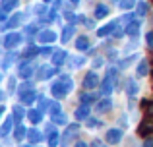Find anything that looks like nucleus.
<instances>
[{
  "mask_svg": "<svg viewBox=\"0 0 153 147\" xmlns=\"http://www.w3.org/2000/svg\"><path fill=\"white\" fill-rule=\"evenodd\" d=\"M72 87H74V83H72L70 75H60L58 81L52 85V95H54L56 99H62L64 95H68L72 91Z\"/></svg>",
  "mask_w": 153,
  "mask_h": 147,
  "instance_id": "nucleus-1",
  "label": "nucleus"
},
{
  "mask_svg": "<svg viewBox=\"0 0 153 147\" xmlns=\"http://www.w3.org/2000/svg\"><path fill=\"white\" fill-rule=\"evenodd\" d=\"M78 132H79V126L78 124H68L66 130L62 132V136H60V145H62V147L72 145L76 140H78Z\"/></svg>",
  "mask_w": 153,
  "mask_h": 147,
  "instance_id": "nucleus-2",
  "label": "nucleus"
},
{
  "mask_svg": "<svg viewBox=\"0 0 153 147\" xmlns=\"http://www.w3.org/2000/svg\"><path fill=\"white\" fill-rule=\"evenodd\" d=\"M56 74V68H54V64H45V66H41L39 68V72H37V79L39 81H45V79H49V78H52V75Z\"/></svg>",
  "mask_w": 153,
  "mask_h": 147,
  "instance_id": "nucleus-3",
  "label": "nucleus"
},
{
  "mask_svg": "<svg viewBox=\"0 0 153 147\" xmlns=\"http://www.w3.org/2000/svg\"><path fill=\"white\" fill-rule=\"evenodd\" d=\"M19 43H22V35H19V33H8L6 37H4V47L10 49V50L16 49Z\"/></svg>",
  "mask_w": 153,
  "mask_h": 147,
  "instance_id": "nucleus-4",
  "label": "nucleus"
},
{
  "mask_svg": "<svg viewBox=\"0 0 153 147\" xmlns=\"http://www.w3.org/2000/svg\"><path fill=\"white\" fill-rule=\"evenodd\" d=\"M99 85V75L95 72H87L85 78H83V87L85 89H95Z\"/></svg>",
  "mask_w": 153,
  "mask_h": 147,
  "instance_id": "nucleus-5",
  "label": "nucleus"
},
{
  "mask_svg": "<svg viewBox=\"0 0 153 147\" xmlns=\"http://www.w3.org/2000/svg\"><path fill=\"white\" fill-rule=\"evenodd\" d=\"M39 41L45 43V45H51V43L56 41V33H54V31H51V29H43L41 33H39Z\"/></svg>",
  "mask_w": 153,
  "mask_h": 147,
  "instance_id": "nucleus-6",
  "label": "nucleus"
},
{
  "mask_svg": "<svg viewBox=\"0 0 153 147\" xmlns=\"http://www.w3.org/2000/svg\"><path fill=\"white\" fill-rule=\"evenodd\" d=\"M138 134L143 137H147L149 134H153V120H143L142 124L138 126Z\"/></svg>",
  "mask_w": 153,
  "mask_h": 147,
  "instance_id": "nucleus-7",
  "label": "nucleus"
},
{
  "mask_svg": "<svg viewBox=\"0 0 153 147\" xmlns=\"http://www.w3.org/2000/svg\"><path fill=\"white\" fill-rule=\"evenodd\" d=\"M33 64L31 62H25V64H22L19 66V70H18V75L19 78H23V79H27V78H31L33 75Z\"/></svg>",
  "mask_w": 153,
  "mask_h": 147,
  "instance_id": "nucleus-8",
  "label": "nucleus"
},
{
  "mask_svg": "<svg viewBox=\"0 0 153 147\" xmlns=\"http://www.w3.org/2000/svg\"><path fill=\"white\" fill-rule=\"evenodd\" d=\"M122 140V130H118V128H112V130H108L107 132V141L108 143H118V141Z\"/></svg>",
  "mask_w": 153,
  "mask_h": 147,
  "instance_id": "nucleus-9",
  "label": "nucleus"
},
{
  "mask_svg": "<svg viewBox=\"0 0 153 147\" xmlns=\"http://www.w3.org/2000/svg\"><path fill=\"white\" fill-rule=\"evenodd\" d=\"M140 29H142V21H134L132 19L130 23H128L126 27H124V31H126V35H130V37H134V35L140 33Z\"/></svg>",
  "mask_w": 153,
  "mask_h": 147,
  "instance_id": "nucleus-10",
  "label": "nucleus"
},
{
  "mask_svg": "<svg viewBox=\"0 0 153 147\" xmlns=\"http://www.w3.org/2000/svg\"><path fill=\"white\" fill-rule=\"evenodd\" d=\"M66 58H68L66 50H54V52H52V64L54 66H62L64 62H66Z\"/></svg>",
  "mask_w": 153,
  "mask_h": 147,
  "instance_id": "nucleus-11",
  "label": "nucleus"
},
{
  "mask_svg": "<svg viewBox=\"0 0 153 147\" xmlns=\"http://www.w3.org/2000/svg\"><path fill=\"white\" fill-rule=\"evenodd\" d=\"M35 91L33 89H27V91H23V93H19V99H22V103L23 105H31V103L35 101Z\"/></svg>",
  "mask_w": 153,
  "mask_h": 147,
  "instance_id": "nucleus-12",
  "label": "nucleus"
},
{
  "mask_svg": "<svg viewBox=\"0 0 153 147\" xmlns=\"http://www.w3.org/2000/svg\"><path fill=\"white\" fill-rule=\"evenodd\" d=\"M116 25H118V21H111V23H108V25L101 27V29L97 31V37H105V35H111V33H114Z\"/></svg>",
  "mask_w": 153,
  "mask_h": 147,
  "instance_id": "nucleus-13",
  "label": "nucleus"
},
{
  "mask_svg": "<svg viewBox=\"0 0 153 147\" xmlns=\"http://www.w3.org/2000/svg\"><path fill=\"white\" fill-rule=\"evenodd\" d=\"M87 116H89V105L83 103L79 109H76V120H87Z\"/></svg>",
  "mask_w": 153,
  "mask_h": 147,
  "instance_id": "nucleus-14",
  "label": "nucleus"
},
{
  "mask_svg": "<svg viewBox=\"0 0 153 147\" xmlns=\"http://www.w3.org/2000/svg\"><path fill=\"white\" fill-rule=\"evenodd\" d=\"M112 83H114V81H112V79L108 78V75L105 78V81L101 83V93L105 95V97H108V95L112 93Z\"/></svg>",
  "mask_w": 153,
  "mask_h": 147,
  "instance_id": "nucleus-15",
  "label": "nucleus"
},
{
  "mask_svg": "<svg viewBox=\"0 0 153 147\" xmlns=\"http://www.w3.org/2000/svg\"><path fill=\"white\" fill-rule=\"evenodd\" d=\"M22 18H23L22 14H16L14 18H10V21H4V23H2V27H0V29H2V31H6L8 27H16V25H18L19 21H22Z\"/></svg>",
  "mask_w": 153,
  "mask_h": 147,
  "instance_id": "nucleus-16",
  "label": "nucleus"
},
{
  "mask_svg": "<svg viewBox=\"0 0 153 147\" xmlns=\"http://www.w3.org/2000/svg\"><path fill=\"white\" fill-rule=\"evenodd\" d=\"M111 106H112L111 99H101V101L95 105V110H97V112H105V110H108Z\"/></svg>",
  "mask_w": 153,
  "mask_h": 147,
  "instance_id": "nucleus-17",
  "label": "nucleus"
},
{
  "mask_svg": "<svg viewBox=\"0 0 153 147\" xmlns=\"http://www.w3.org/2000/svg\"><path fill=\"white\" fill-rule=\"evenodd\" d=\"M27 118H29L31 122H33V124H39V122L43 120V112L41 110H29V112H27Z\"/></svg>",
  "mask_w": 153,
  "mask_h": 147,
  "instance_id": "nucleus-18",
  "label": "nucleus"
},
{
  "mask_svg": "<svg viewBox=\"0 0 153 147\" xmlns=\"http://www.w3.org/2000/svg\"><path fill=\"white\" fill-rule=\"evenodd\" d=\"M138 89H140V83H136V79H128V81H126L128 95H136V93H138Z\"/></svg>",
  "mask_w": 153,
  "mask_h": 147,
  "instance_id": "nucleus-19",
  "label": "nucleus"
},
{
  "mask_svg": "<svg viewBox=\"0 0 153 147\" xmlns=\"http://www.w3.org/2000/svg\"><path fill=\"white\" fill-rule=\"evenodd\" d=\"M72 35H74V25H66L62 29V37H60V39H62V43H68L72 39Z\"/></svg>",
  "mask_w": 153,
  "mask_h": 147,
  "instance_id": "nucleus-20",
  "label": "nucleus"
},
{
  "mask_svg": "<svg viewBox=\"0 0 153 147\" xmlns=\"http://www.w3.org/2000/svg\"><path fill=\"white\" fill-rule=\"evenodd\" d=\"M0 6H2V12H4V14H8L10 10H14V8L18 6V0H2V4H0Z\"/></svg>",
  "mask_w": 153,
  "mask_h": 147,
  "instance_id": "nucleus-21",
  "label": "nucleus"
},
{
  "mask_svg": "<svg viewBox=\"0 0 153 147\" xmlns=\"http://www.w3.org/2000/svg\"><path fill=\"white\" fill-rule=\"evenodd\" d=\"M27 136H29V141H31V143H39V141L43 140V134L39 132V130H29V132H27Z\"/></svg>",
  "mask_w": 153,
  "mask_h": 147,
  "instance_id": "nucleus-22",
  "label": "nucleus"
},
{
  "mask_svg": "<svg viewBox=\"0 0 153 147\" xmlns=\"http://www.w3.org/2000/svg\"><path fill=\"white\" fill-rule=\"evenodd\" d=\"M76 49H78V50H87V49H89V39H87V37H78V41H76Z\"/></svg>",
  "mask_w": 153,
  "mask_h": 147,
  "instance_id": "nucleus-23",
  "label": "nucleus"
},
{
  "mask_svg": "<svg viewBox=\"0 0 153 147\" xmlns=\"http://www.w3.org/2000/svg\"><path fill=\"white\" fill-rule=\"evenodd\" d=\"M136 72H138L140 78H143V75H147V72H149V64H147L146 60H142L138 64V68H136Z\"/></svg>",
  "mask_w": 153,
  "mask_h": 147,
  "instance_id": "nucleus-24",
  "label": "nucleus"
},
{
  "mask_svg": "<svg viewBox=\"0 0 153 147\" xmlns=\"http://www.w3.org/2000/svg\"><path fill=\"white\" fill-rule=\"evenodd\" d=\"M25 116V110H23V106H14V120H16V124H19L22 122V118Z\"/></svg>",
  "mask_w": 153,
  "mask_h": 147,
  "instance_id": "nucleus-25",
  "label": "nucleus"
},
{
  "mask_svg": "<svg viewBox=\"0 0 153 147\" xmlns=\"http://www.w3.org/2000/svg\"><path fill=\"white\" fill-rule=\"evenodd\" d=\"M107 14H108V6H105V4H99V6L95 8V18H97V19L105 18Z\"/></svg>",
  "mask_w": 153,
  "mask_h": 147,
  "instance_id": "nucleus-26",
  "label": "nucleus"
},
{
  "mask_svg": "<svg viewBox=\"0 0 153 147\" xmlns=\"http://www.w3.org/2000/svg\"><path fill=\"white\" fill-rule=\"evenodd\" d=\"M83 62H85L83 56H72L68 60V64H70V68H78V66H83Z\"/></svg>",
  "mask_w": 153,
  "mask_h": 147,
  "instance_id": "nucleus-27",
  "label": "nucleus"
},
{
  "mask_svg": "<svg viewBox=\"0 0 153 147\" xmlns=\"http://www.w3.org/2000/svg\"><path fill=\"white\" fill-rule=\"evenodd\" d=\"M12 122H14V118H8V120H4L2 130H0V134H2V136H8V134H10V130H12Z\"/></svg>",
  "mask_w": 153,
  "mask_h": 147,
  "instance_id": "nucleus-28",
  "label": "nucleus"
},
{
  "mask_svg": "<svg viewBox=\"0 0 153 147\" xmlns=\"http://www.w3.org/2000/svg\"><path fill=\"white\" fill-rule=\"evenodd\" d=\"M37 101H39V110H41V112L47 110V109H51V105H52V103L47 101V97H37Z\"/></svg>",
  "mask_w": 153,
  "mask_h": 147,
  "instance_id": "nucleus-29",
  "label": "nucleus"
},
{
  "mask_svg": "<svg viewBox=\"0 0 153 147\" xmlns=\"http://www.w3.org/2000/svg\"><path fill=\"white\" fill-rule=\"evenodd\" d=\"M58 143H60V136L58 134H51L49 136V147H58Z\"/></svg>",
  "mask_w": 153,
  "mask_h": 147,
  "instance_id": "nucleus-30",
  "label": "nucleus"
},
{
  "mask_svg": "<svg viewBox=\"0 0 153 147\" xmlns=\"http://www.w3.org/2000/svg\"><path fill=\"white\" fill-rule=\"evenodd\" d=\"M12 60H16V52H10V54H6V56H4V60H2V68L6 70L8 66H10V62Z\"/></svg>",
  "mask_w": 153,
  "mask_h": 147,
  "instance_id": "nucleus-31",
  "label": "nucleus"
},
{
  "mask_svg": "<svg viewBox=\"0 0 153 147\" xmlns=\"http://www.w3.org/2000/svg\"><path fill=\"white\" fill-rule=\"evenodd\" d=\"M79 99H82V103L89 105V103L95 101V95H93V93H82V95H79Z\"/></svg>",
  "mask_w": 153,
  "mask_h": 147,
  "instance_id": "nucleus-32",
  "label": "nucleus"
},
{
  "mask_svg": "<svg viewBox=\"0 0 153 147\" xmlns=\"http://www.w3.org/2000/svg\"><path fill=\"white\" fill-rule=\"evenodd\" d=\"M136 6V0H120V8L122 10H132Z\"/></svg>",
  "mask_w": 153,
  "mask_h": 147,
  "instance_id": "nucleus-33",
  "label": "nucleus"
},
{
  "mask_svg": "<svg viewBox=\"0 0 153 147\" xmlns=\"http://www.w3.org/2000/svg\"><path fill=\"white\" fill-rule=\"evenodd\" d=\"M14 134H16V140H18V141H22L23 137H25V134H27V132H25V128H23V126H18Z\"/></svg>",
  "mask_w": 153,
  "mask_h": 147,
  "instance_id": "nucleus-34",
  "label": "nucleus"
},
{
  "mask_svg": "<svg viewBox=\"0 0 153 147\" xmlns=\"http://www.w3.org/2000/svg\"><path fill=\"white\" fill-rule=\"evenodd\" d=\"M60 112H62L60 105H58V103H52L51 109H49V114H51V116H56V114H60Z\"/></svg>",
  "mask_w": 153,
  "mask_h": 147,
  "instance_id": "nucleus-35",
  "label": "nucleus"
},
{
  "mask_svg": "<svg viewBox=\"0 0 153 147\" xmlns=\"http://www.w3.org/2000/svg\"><path fill=\"white\" fill-rule=\"evenodd\" d=\"M147 14V4L146 2H140V6H138V16H146Z\"/></svg>",
  "mask_w": 153,
  "mask_h": 147,
  "instance_id": "nucleus-36",
  "label": "nucleus"
},
{
  "mask_svg": "<svg viewBox=\"0 0 153 147\" xmlns=\"http://www.w3.org/2000/svg\"><path fill=\"white\" fill-rule=\"evenodd\" d=\"M52 120H54L56 124H66V116H64L62 112H60V114H56V116H52Z\"/></svg>",
  "mask_w": 153,
  "mask_h": 147,
  "instance_id": "nucleus-37",
  "label": "nucleus"
},
{
  "mask_svg": "<svg viewBox=\"0 0 153 147\" xmlns=\"http://www.w3.org/2000/svg\"><path fill=\"white\" fill-rule=\"evenodd\" d=\"M27 89H33V85H31L29 81H25V83H22V85L18 87V93H23V91H27Z\"/></svg>",
  "mask_w": 153,
  "mask_h": 147,
  "instance_id": "nucleus-38",
  "label": "nucleus"
},
{
  "mask_svg": "<svg viewBox=\"0 0 153 147\" xmlns=\"http://www.w3.org/2000/svg\"><path fill=\"white\" fill-rule=\"evenodd\" d=\"M35 54H39V49H35V47H29V49L25 50V56H27V58L35 56Z\"/></svg>",
  "mask_w": 153,
  "mask_h": 147,
  "instance_id": "nucleus-39",
  "label": "nucleus"
},
{
  "mask_svg": "<svg viewBox=\"0 0 153 147\" xmlns=\"http://www.w3.org/2000/svg\"><path fill=\"white\" fill-rule=\"evenodd\" d=\"M107 75H108V78L112 79V81H116V75H118V72H116V68H108Z\"/></svg>",
  "mask_w": 153,
  "mask_h": 147,
  "instance_id": "nucleus-40",
  "label": "nucleus"
},
{
  "mask_svg": "<svg viewBox=\"0 0 153 147\" xmlns=\"http://www.w3.org/2000/svg\"><path fill=\"white\" fill-rule=\"evenodd\" d=\"M147 49H149V50H153V31H151V33H147Z\"/></svg>",
  "mask_w": 153,
  "mask_h": 147,
  "instance_id": "nucleus-41",
  "label": "nucleus"
},
{
  "mask_svg": "<svg viewBox=\"0 0 153 147\" xmlns=\"http://www.w3.org/2000/svg\"><path fill=\"white\" fill-rule=\"evenodd\" d=\"M136 58H138V56L134 54V56H130V58H126V60H122V64H120V66H122V68H126V66H128V64H132V62H134Z\"/></svg>",
  "mask_w": 153,
  "mask_h": 147,
  "instance_id": "nucleus-42",
  "label": "nucleus"
},
{
  "mask_svg": "<svg viewBox=\"0 0 153 147\" xmlns=\"http://www.w3.org/2000/svg\"><path fill=\"white\" fill-rule=\"evenodd\" d=\"M33 33H37V27L35 25H27L25 27V35H33Z\"/></svg>",
  "mask_w": 153,
  "mask_h": 147,
  "instance_id": "nucleus-43",
  "label": "nucleus"
},
{
  "mask_svg": "<svg viewBox=\"0 0 153 147\" xmlns=\"http://www.w3.org/2000/svg\"><path fill=\"white\" fill-rule=\"evenodd\" d=\"M87 126H89V128H93V126H99V120H95V118H87Z\"/></svg>",
  "mask_w": 153,
  "mask_h": 147,
  "instance_id": "nucleus-44",
  "label": "nucleus"
},
{
  "mask_svg": "<svg viewBox=\"0 0 153 147\" xmlns=\"http://www.w3.org/2000/svg\"><path fill=\"white\" fill-rule=\"evenodd\" d=\"M103 66V58H95L93 60V68H101Z\"/></svg>",
  "mask_w": 153,
  "mask_h": 147,
  "instance_id": "nucleus-45",
  "label": "nucleus"
},
{
  "mask_svg": "<svg viewBox=\"0 0 153 147\" xmlns=\"http://www.w3.org/2000/svg\"><path fill=\"white\" fill-rule=\"evenodd\" d=\"M49 52H54L51 47H45V49H39V54H49Z\"/></svg>",
  "mask_w": 153,
  "mask_h": 147,
  "instance_id": "nucleus-46",
  "label": "nucleus"
},
{
  "mask_svg": "<svg viewBox=\"0 0 153 147\" xmlns=\"http://www.w3.org/2000/svg\"><path fill=\"white\" fill-rule=\"evenodd\" d=\"M91 147H105L101 140H93V143H91Z\"/></svg>",
  "mask_w": 153,
  "mask_h": 147,
  "instance_id": "nucleus-47",
  "label": "nucleus"
},
{
  "mask_svg": "<svg viewBox=\"0 0 153 147\" xmlns=\"http://www.w3.org/2000/svg\"><path fill=\"white\" fill-rule=\"evenodd\" d=\"M122 33H126V31H122V29H116V31H114V33H112V35H114V37L118 39V37H122Z\"/></svg>",
  "mask_w": 153,
  "mask_h": 147,
  "instance_id": "nucleus-48",
  "label": "nucleus"
},
{
  "mask_svg": "<svg viewBox=\"0 0 153 147\" xmlns=\"http://www.w3.org/2000/svg\"><path fill=\"white\" fill-rule=\"evenodd\" d=\"M47 134H49V136H51V134H54V126H52V124L47 126Z\"/></svg>",
  "mask_w": 153,
  "mask_h": 147,
  "instance_id": "nucleus-49",
  "label": "nucleus"
},
{
  "mask_svg": "<svg viewBox=\"0 0 153 147\" xmlns=\"http://www.w3.org/2000/svg\"><path fill=\"white\" fill-rule=\"evenodd\" d=\"M76 147H89V145H87L85 141H78V143H76Z\"/></svg>",
  "mask_w": 153,
  "mask_h": 147,
  "instance_id": "nucleus-50",
  "label": "nucleus"
},
{
  "mask_svg": "<svg viewBox=\"0 0 153 147\" xmlns=\"http://www.w3.org/2000/svg\"><path fill=\"white\" fill-rule=\"evenodd\" d=\"M14 83H16V78H12V79H10V91L14 89Z\"/></svg>",
  "mask_w": 153,
  "mask_h": 147,
  "instance_id": "nucleus-51",
  "label": "nucleus"
},
{
  "mask_svg": "<svg viewBox=\"0 0 153 147\" xmlns=\"http://www.w3.org/2000/svg\"><path fill=\"white\" fill-rule=\"evenodd\" d=\"M146 147H153V140H147L146 141Z\"/></svg>",
  "mask_w": 153,
  "mask_h": 147,
  "instance_id": "nucleus-52",
  "label": "nucleus"
},
{
  "mask_svg": "<svg viewBox=\"0 0 153 147\" xmlns=\"http://www.w3.org/2000/svg\"><path fill=\"white\" fill-rule=\"evenodd\" d=\"M62 4V0H54V6H60Z\"/></svg>",
  "mask_w": 153,
  "mask_h": 147,
  "instance_id": "nucleus-53",
  "label": "nucleus"
},
{
  "mask_svg": "<svg viewBox=\"0 0 153 147\" xmlns=\"http://www.w3.org/2000/svg\"><path fill=\"white\" fill-rule=\"evenodd\" d=\"M70 2H72V4H78V2H79V0H70Z\"/></svg>",
  "mask_w": 153,
  "mask_h": 147,
  "instance_id": "nucleus-54",
  "label": "nucleus"
},
{
  "mask_svg": "<svg viewBox=\"0 0 153 147\" xmlns=\"http://www.w3.org/2000/svg\"><path fill=\"white\" fill-rule=\"evenodd\" d=\"M43 2H47V4H49V2H52V0H43Z\"/></svg>",
  "mask_w": 153,
  "mask_h": 147,
  "instance_id": "nucleus-55",
  "label": "nucleus"
},
{
  "mask_svg": "<svg viewBox=\"0 0 153 147\" xmlns=\"http://www.w3.org/2000/svg\"><path fill=\"white\" fill-rule=\"evenodd\" d=\"M23 147H29V145H23Z\"/></svg>",
  "mask_w": 153,
  "mask_h": 147,
  "instance_id": "nucleus-56",
  "label": "nucleus"
}]
</instances>
